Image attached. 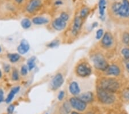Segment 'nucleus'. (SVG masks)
Returning <instances> with one entry per match:
<instances>
[{
  "label": "nucleus",
  "mask_w": 129,
  "mask_h": 114,
  "mask_svg": "<svg viewBox=\"0 0 129 114\" xmlns=\"http://www.w3.org/2000/svg\"><path fill=\"white\" fill-rule=\"evenodd\" d=\"M108 12L114 20L127 21L129 20V0L109 2Z\"/></svg>",
  "instance_id": "nucleus-1"
},
{
  "label": "nucleus",
  "mask_w": 129,
  "mask_h": 114,
  "mask_svg": "<svg viewBox=\"0 0 129 114\" xmlns=\"http://www.w3.org/2000/svg\"><path fill=\"white\" fill-rule=\"evenodd\" d=\"M120 81L115 77L106 76L99 78L97 86L110 92L116 93L121 88Z\"/></svg>",
  "instance_id": "nucleus-2"
},
{
  "label": "nucleus",
  "mask_w": 129,
  "mask_h": 114,
  "mask_svg": "<svg viewBox=\"0 0 129 114\" xmlns=\"http://www.w3.org/2000/svg\"><path fill=\"white\" fill-rule=\"evenodd\" d=\"M96 92L98 100L103 104L109 105L115 103L116 97L115 93L103 89L98 86L96 87Z\"/></svg>",
  "instance_id": "nucleus-3"
},
{
  "label": "nucleus",
  "mask_w": 129,
  "mask_h": 114,
  "mask_svg": "<svg viewBox=\"0 0 129 114\" xmlns=\"http://www.w3.org/2000/svg\"><path fill=\"white\" fill-rule=\"evenodd\" d=\"M93 62V66L99 71L105 72L109 66L107 58L102 53L96 52L93 53L91 57Z\"/></svg>",
  "instance_id": "nucleus-4"
},
{
  "label": "nucleus",
  "mask_w": 129,
  "mask_h": 114,
  "mask_svg": "<svg viewBox=\"0 0 129 114\" xmlns=\"http://www.w3.org/2000/svg\"><path fill=\"white\" fill-rule=\"evenodd\" d=\"M75 72L76 75L80 77H87L92 74V67L88 62H80L76 67Z\"/></svg>",
  "instance_id": "nucleus-5"
},
{
  "label": "nucleus",
  "mask_w": 129,
  "mask_h": 114,
  "mask_svg": "<svg viewBox=\"0 0 129 114\" xmlns=\"http://www.w3.org/2000/svg\"><path fill=\"white\" fill-rule=\"evenodd\" d=\"M42 6V0H28L25 4V9L29 14H34L38 12Z\"/></svg>",
  "instance_id": "nucleus-6"
},
{
  "label": "nucleus",
  "mask_w": 129,
  "mask_h": 114,
  "mask_svg": "<svg viewBox=\"0 0 129 114\" xmlns=\"http://www.w3.org/2000/svg\"><path fill=\"white\" fill-rule=\"evenodd\" d=\"M101 46L105 50H110L115 45V39L113 34L110 32L105 33L101 40Z\"/></svg>",
  "instance_id": "nucleus-7"
},
{
  "label": "nucleus",
  "mask_w": 129,
  "mask_h": 114,
  "mask_svg": "<svg viewBox=\"0 0 129 114\" xmlns=\"http://www.w3.org/2000/svg\"><path fill=\"white\" fill-rule=\"evenodd\" d=\"M122 72L121 66L119 64L117 63H112L109 64V67L104 73H105L106 76L118 77L121 75Z\"/></svg>",
  "instance_id": "nucleus-8"
},
{
  "label": "nucleus",
  "mask_w": 129,
  "mask_h": 114,
  "mask_svg": "<svg viewBox=\"0 0 129 114\" xmlns=\"http://www.w3.org/2000/svg\"><path fill=\"white\" fill-rule=\"evenodd\" d=\"M70 104L73 108L80 112L84 111L87 106V104L79 97H71L70 99Z\"/></svg>",
  "instance_id": "nucleus-9"
},
{
  "label": "nucleus",
  "mask_w": 129,
  "mask_h": 114,
  "mask_svg": "<svg viewBox=\"0 0 129 114\" xmlns=\"http://www.w3.org/2000/svg\"><path fill=\"white\" fill-rule=\"evenodd\" d=\"M83 24V19L79 16H76L74 18V22L71 30V33L73 36H76L79 34L81 30Z\"/></svg>",
  "instance_id": "nucleus-10"
},
{
  "label": "nucleus",
  "mask_w": 129,
  "mask_h": 114,
  "mask_svg": "<svg viewBox=\"0 0 129 114\" xmlns=\"http://www.w3.org/2000/svg\"><path fill=\"white\" fill-rule=\"evenodd\" d=\"M64 82L63 76L61 74L58 73L52 79L51 82L52 88L54 90H56L61 87Z\"/></svg>",
  "instance_id": "nucleus-11"
},
{
  "label": "nucleus",
  "mask_w": 129,
  "mask_h": 114,
  "mask_svg": "<svg viewBox=\"0 0 129 114\" xmlns=\"http://www.w3.org/2000/svg\"><path fill=\"white\" fill-rule=\"evenodd\" d=\"M67 22L60 17L55 18L52 22V26L55 30L62 31L66 27Z\"/></svg>",
  "instance_id": "nucleus-12"
},
{
  "label": "nucleus",
  "mask_w": 129,
  "mask_h": 114,
  "mask_svg": "<svg viewBox=\"0 0 129 114\" xmlns=\"http://www.w3.org/2000/svg\"><path fill=\"white\" fill-rule=\"evenodd\" d=\"M30 45L28 41L23 39L20 42V45L18 46L17 51L20 54H25L29 50Z\"/></svg>",
  "instance_id": "nucleus-13"
},
{
  "label": "nucleus",
  "mask_w": 129,
  "mask_h": 114,
  "mask_svg": "<svg viewBox=\"0 0 129 114\" xmlns=\"http://www.w3.org/2000/svg\"><path fill=\"white\" fill-rule=\"evenodd\" d=\"M106 0H99V13L102 20H105L106 9Z\"/></svg>",
  "instance_id": "nucleus-14"
},
{
  "label": "nucleus",
  "mask_w": 129,
  "mask_h": 114,
  "mask_svg": "<svg viewBox=\"0 0 129 114\" xmlns=\"http://www.w3.org/2000/svg\"><path fill=\"white\" fill-rule=\"evenodd\" d=\"M79 97L87 104L92 103L93 101V99H94L93 94L91 92H87L82 93V95H80L79 96Z\"/></svg>",
  "instance_id": "nucleus-15"
},
{
  "label": "nucleus",
  "mask_w": 129,
  "mask_h": 114,
  "mask_svg": "<svg viewBox=\"0 0 129 114\" xmlns=\"http://www.w3.org/2000/svg\"><path fill=\"white\" fill-rule=\"evenodd\" d=\"M69 90L70 93L74 96H77L80 93V89L79 86L78 82L76 81H73L70 84Z\"/></svg>",
  "instance_id": "nucleus-16"
},
{
  "label": "nucleus",
  "mask_w": 129,
  "mask_h": 114,
  "mask_svg": "<svg viewBox=\"0 0 129 114\" xmlns=\"http://www.w3.org/2000/svg\"><path fill=\"white\" fill-rule=\"evenodd\" d=\"M32 22L36 25H43L48 23L49 20L43 16H37L33 18Z\"/></svg>",
  "instance_id": "nucleus-17"
},
{
  "label": "nucleus",
  "mask_w": 129,
  "mask_h": 114,
  "mask_svg": "<svg viewBox=\"0 0 129 114\" xmlns=\"http://www.w3.org/2000/svg\"><path fill=\"white\" fill-rule=\"evenodd\" d=\"M20 90V87L19 86H16L14 87V88H12L10 92H9V95H8L7 98L6 99V102L7 103H9L12 101V100H13V99L14 98V96L17 93L18 91Z\"/></svg>",
  "instance_id": "nucleus-18"
},
{
  "label": "nucleus",
  "mask_w": 129,
  "mask_h": 114,
  "mask_svg": "<svg viewBox=\"0 0 129 114\" xmlns=\"http://www.w3.org/2000/svg\"><path fill=\"white\" fill-rule=\"evenodd\" d=\"M8 58L12 63H16L20 59V56L18 54H9L8 55Z\"/></svg>",
  "instance_id": "nucleus-19"
},
{
  "label": "nucleus",
  "mask_w": 129,
  "mask_h": 114,
  "mask_svg": "<svg viewBox=\"0 0 129 114\" xmlns=\"http://www.w3.org/2000/svg\"><path fill=\"white\" fill-rule=\"evenodd\" d=\"M35 60H36V58L35 57H31L28 60V62H27V65H28V70L29 71H31L33 69H34L36 65L35 63Z\"/></svg>",
  "instance_id": "nucleus-20"
},
{
  "label": "nucleus",
  "mask_w": 129,
  "mask_h": 114,
  "mask_svg": "<svg viewBox=\"0 0 129 114\" xmlns=\"http://www.w3.org/2000/svg\"><path fill=\"white\" fill-rule=\"evenodd\" d=\"M89 12H90V10H89L88 8L87 7L83 8L80 11L79 16L80 17H82L83 19H84L85 18H86L87 16H88Z\"/></svg>",
  "instance_id": "nucleus-21"
},
{
  "label": "nucleus",
  "mask_w": 129,
  "mask_h": 114,
  "mask_svg": "<svg viewBox=\"0 0 129 114\" xmlns=\"http://www.w3.org/2000/svg\"><path fill=\"white\" fill-rule=\"evenodd\" d=\"M122 98L126 101H129V85L127 86L122 91Z\"/></svg>",
  "instance_id": "nucleus-22"
},
{
  "label": "nucleus",
  "mask_w": 129,
  "mask_h": 114,
  "mask_svg": "<svg viewBox=\"0 0 129 114\" xmlns=\"http://www.w3.org/2000/svg\"><path fill=\"white\" fill-rule=\"evenodd\" d=\"M22 27L24 29H28L31 26H32V22L28 18H24V19L21 21V22Z\"/></svg>",
  "instance_id": "nucleus-23"
},
{
  "label": "nucleus",
  "mask_w": 129,
  "mask_h": 114,
  "mask_svg": "<svg viewBox=\"0 0 129 114\" xmlns=\"http://www.w3.org/2000/svg\"><path fill=\"white\" fill-rule=\"evenodd\" d=\"M122 43L124 45H129V33L128 32H124L122 36Z\"/></svg>",
  "instance_id": "nucleus-24"
},
{
  "label": "nucleus",
  "mask_w": 129,
  "mask_h": 114,
  "mask_svg": "<svg viewBox=\"0 0 129 114\" xmlns=\"http://www.w3.org/2000/svg\"><path fill=\"white\" fill-rule=\"evenodd\" d=\"M121 54L124 60H129V47H124L121 50Z\"/></svg>",
  "instance_id": "nucleus-25"
},
{
  "label": "nucleus",
  "mask_w": 129,
  "mask_h": 114,
  "mask_svg": "<svg viewBox=\"0 0 129 114\" xmlns=\"http://www.w3.org/2000/svg\"><path fill=\"white\" fill-rule=\"evenodd\" d=\"M104 34H105V33H104L103 29H99L96 32V39H98V40L101 39L102 38Z\"/></svg>",
  "instance_id": "nucleus-26"
},
{
  "label": "nucleus",
  "mask_w": 129,
  "mask_h": 114,
  "mask_svg": "<svg viewBox=\"0 0 129 114\" xmlns=\"http://www.w3.org/2000/svg\"><path fill=\"white\" fill-rule=\"evenodd\" d=\"M59 17H60V18H61L62 19L64 20L65 21H66V22H67L68 21V20H69V18H70L69 14H68L67 13V12H61V13H60V15Z\"/></svg>",
  "instance_id": "nucleus-27"
},
{
  "label": "nucleus",
  "mask_w": 129,
  "mask_h": 114,
  "mask_svg": "<svg viewBox=\"0 0 129 114\" xmlns=\"http://www.w3.org/2000/svg\"><path fill=\"white\" fill-rule=\"evenodd\" d=\"M59 41L56 40H54L50 43H49L47 46L50 47V48H54V47H57L58 45H59Z\"/></svg>",
  "instance_id": "nucleus-28"
},
{
  "label": "nucleus",
  "mask_w": 129,
  "mask_h": 114,
  "mask_svg": "<svg viewBox=\"0 0 129 114\" xmlns=\"http://www.w3.org/2000/svg\"><path fill=\"white\" fill-rule=\"evenodd\" d=\"M28 66L25 65L22 66L21 69V74L22 76H25L28 73Z\"/></svg>",
  "instance_id": "nucleus-29"
},
{
  "label": "nucleus",
  "mask_w": 129,
  "mask_h": 114,
  "mask_svg": "<svg viewBox=\"0 0 129 114\" xmlns=\"http://www.w3.org/2000/svg\"><path fill=\"white\" fill-rule=\"evenodd\" d=\"M12 79L14 81H17L19 78V74H18V72L16 70H14L13 73H12Z\"/></svg>",
  "instance_id": "nucleus-30"
},
{
  "label": "nucleus",
  "mask_w": 129,
  "mask_h": 114,
  "mask_svg": "<svg viewBox=\"0 0 129 114\" xmlns=\"http://www.w3.org/2000/svg\"><path fill=\"white\" fill-rule=\"evenodd\" d=\"M10 1L15 4L16 5L19 6L23 4L26 1V0H10Z\"/></svg>",
  "instance_id": "nucleus-31"
},
{
  "label": "nucleus",
  "mask_w": 129,
  "mask_h": 114,
  "mask_svg": "<svg viewBox=\"0 0 129 114\" xmlns=\"http://www.w3.org/2000/svg\"><path fill=\"white\" fill-rule=\"evenodd\" d=\"M64 96H65V93H64V91H60L59 93V95H58V99L59 100H62L64 99Z\"/></svg>",
  "instance_id": "nucleus-32"
},
{
  "label": "nucleus",
  "mask_w": 129,
  "mask_h": 114,
  "mask_svg": "<svg viewBox=\"0 0 129 114\" xmlns=\"http://www.w3.org/2000/svg\"><path fill=\"white\" fill-rule=\"evenodd\" d=\"M14 110V106L13 104L10 105L7 109V111L9 113H12L13 112Z\"/></svg>",
  "instance_id": "nucleus-33"
},
{
  "label": "nucleus",
  "mask_w": 129,
  "mask_h": 114,
  "mask_svg": "<svg viewBox=\"0 0 129 114\" xmlns=\"http://www.w3.org/2000/svg\"><path fill=\"white\" fill-rule=\"evenodd\" d=\"M124 63L126 70L129 73V60H124Z\"/></svg>",
  "instance_id": "nucleus-34"
},
{
  "label": "nucleus",
  "mask_w": 129,
  "mask_h": 114,
  "mask_svg": "<svg viewBox=\"0 0 129 114\" xmlns=\"http://www.w3.org/2000/svg\"><path fill=\"white\" fill-rule=\"evenodd\" d=\"M4 100V92L3 90L0 89V103Z\"/></svg>",
  "instance_id": "nucleus-35"
},
{
  "label": "nucleus",
  "mask_w": 129,
  "mask_h": 114,
  "mask_svg": "<svg viewBox=\"0 0 129 114\" xmlns=\"http://www.w3.org/2000/svg\"><path fill=\"white\" fill-rule=\"evenodd\" d=\"M4 69H5V70L7 72H8L9 71V69H10V67H9V65H7V66H5V67H4Z\"/></svg>",
  "instance_id": "nucleus-36"
},
{
  "label": "nucleus",
  "mask_w": 129,
  "mask_h": 114,
  "mask_svg": "<svg viewBox=\"0 0 129 114\" xmlns=\"http://www.w3.org/2000/svg\"><path fill=\"white\" fill-rule=\"evenodd\" d=\"M70 114H80V113L79 112H76V111H73Z\"/></svg>",
  "instance_id": "nucleus-37"
},
{
  "label": "nucleus",
  "mask_w": 129,
  "mask_h": 114,
  "mask_svg": "<svg viewBox=\"0 0 129 114\" xmlns=\"http://www.w3.org/2000/svg\"><path fill=\"white\" fill-rule=\"evenodd\" d=\"M109 2H114V1H121V0H109Z\"/></svg>",
  "instance_id": "nucleus-38"
},
{
  "label": "nucleus",
  "mask_w": 129,
  "mask_h": 114,
  "mask_svg": "<svg viewBox=\"0 0 129 114\" xmlns=\"http://www.w3.org/2000/svg\"><path fill=\"white\" fill-rule=\"evenodd\" d=\"M2 77V73L1 72V70H0V78H1Z\"/></svg>",
  "instance_id": "nucleus-39"
},
{
  "label": "nucleus",
  "mask_w": 129,
  "mask_h": 114,
  "mask_svg": "<svg viewBox=\"0 0 129 114\" xmlns=\"http://www.w3.org/2000/svg\"><path fill=\"white\" fill-rule=\"evenodd\" d=\"M120 114H127L126 112H121Z\"/></svg>",
  "instance_id": "nucleus-40"
},
{
  "label": "nucleus",
  "mask_w": 129,
  "mask_h": 114,
  "mask_svg": "<svg viewBox=\"0 0 129 114\" xmlns=\"http://www.w3.org/2000/svg\"><path fill=\"white\" fill-rule=\"evenodd\" d=\"M1 47H0V53H1Z\"/></svg>",
  "instance_id": "nucleus-41"
},
{
  "label": "nucleus",
  "mask_w": 129,
  "mask_h": 114,
  "mask_svg": "<svg viewBox=\"0 0 129 114\" xmlns=\"http://www.w3.org/2000/svg\"><path fill=\"white\" fill-rule=\"evenodd\" d=\"M9 114H11V113H9Z\"/></svg>",
  "instance_id": "nucleus-42"
},
{
  "label": "nucleus",
  "mask_w": 129,
  "mask_h": 114,
  "mask_svg": "<svg viewBox=\"0 0 129 114\" xmlns=\"http://www.w3.org/2000/svg\"><path fill=\"white\" fill-rule=\"evenodd\" d=\"M46 114H48V113H46Z\"/></svg>",
  "instance_id": "nucleus-43"
}]
</instances>
